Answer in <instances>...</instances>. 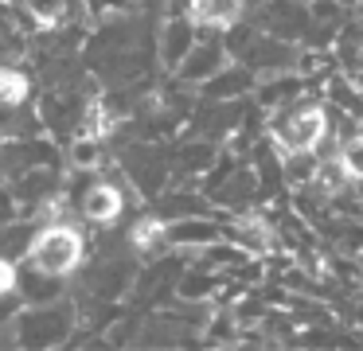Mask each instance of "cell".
I'll return each mask as SVG.
<instances>
[{
    "instance_id": "obj_1",
    "label": "cell",
    "mask_w": 363,
    "mask_h": 351,
    "mask_svg": "<svg viewBox=\"0 0 363 351\" xmlns=\"http://www.w3.org/2000/svg\"><path fill=\"white\" fill-rule=\"evenodd\" d=\"M274 152H320L332 140V106L316 98H297L266 113Z\"/></svg>"
},
{
    "instance_id": "obj_2",
    "label": "cell",
    "mask_w": 363,
    "mask_h": 351,
    "mask_svg": "<svg viewBox=\"0 0 363 351\" xmlns=\"http://www.w3.org/2000/svg\"><path fill=\"white\" fill-rule=\"evenodd\" d=\"M82 257H86V238L71 223H51L32 238L24 262L43 269V273H51V277H67V273L79 269Z\"/></svg>"
},
{
    "instance_id": "obj_3",
    "label": "cell",
    "mask_w": 363,
    "mask_h": 351,
    "mask_svg": "<svg viewBox=\"0 0 363 351\" xmlns=\"http://www.w3.org/2000/svg\"><path fill=\"white\" fill-rule=\"evenodd\" d=\"M28 168H59V148L51 140H32V137L0 140V176L12 179Z\"/></svg>"
},
{
    "instance_id": "obj_4",
    "label": "cell",
    "mask_w": 363,
    "mask_h": 351,
    "mask_svg": "<svg viewBox=\"0 0 363 351\" xmlns=\"http://www.w3.org/2000/svg\"><path fill=\"white\" fill-rule=\"evenodd\" d=\"M223 238L235 242L238 250H246L250 257H266V254H274V250H277L274 223H266V218L254 215V211H235V218L223 226Z\"/></svg>"
},
{
    "instance_id": "obj_5",
    "label": "cell",
    "mask_w": 363,
    "mask_h": 351,
    "mask_svg": "<svg viewBox=\"0 0 363 351\" xmlns=\"http://www.w3.org/2000/svg\"><path fill=\"white\" fill-rule=\"evenodd\" d=\"M196 39H199L196 20H191L188 12H172V16L164 20V28H160V39H157L160 62H164L168 70H176L184 59H188L191 47H196Z\"/></svg>"
},
{
    "instance_id": "obj_6",
    "label": "cell",
    "mask_w": 363,
    "mask_h": 351,
    "mask_svg": "<svg viewBox=\"0 0 363 351\" xmlns=\"http://www.w3.org/2000/svg\"><path fill=\"white\" fill-rule=\"evenodd\" d=\"M230 62V51H227V39H196V47L188 51V59L176 67L180 82H207L211 74H219L223 67Z\"/></svg>"
},
{
    "instance_id": "obj_7",
    "label": "cell",
    "mask_w": 363,
    "mask_h": 351,
    "mask_svg": "<svg viewBox=\"0 0 363 351\" xmlns=\"http://www.w3.org/2000/svg\"><path fill=\"white\" fill-rule=\"evenodd\" d=\"M125 164H129V179H133L145 195H152V199H157V187L164 184L168 164H172V160H168L164 152H157L152 145H133L125 152Z\"/></svg>"
},
{
    "instance_id": "obj_8",
    "label": "cell",
    "mask_w": 363,
    "mask_h": 351,
    "mask_svg": "<svg viewBox=\"0 0 363 351\" xmlns=\"http://www.w3.org/2000/svg\"><path fill=\"white\" fill-rule=\"evenodd\" d=\"M121 211H125V191H121L118 184H110V179H98V184H90L86 191H82V215H86L90 223L110 226L121 218Z\"/></svg>"
},
{
    "instance_id": "obj_9",
    "label": "cell",
    "mask_w": 363,
    "mask_h": 351,
    "mask_svg": "<svg viewBox=\"0 0 363 351\" xmlns=\"http://www.w3.org/2000/svg\"><path fill=\"white\" fill-rule=\"evenodd\" d=\"M67 328H71V312L67 308H40L24 316V343L28 347H48V343H63Z\"/></svg>"
},
{
    "instance_id": "obj_10",
    "label": "cell",
    "mask_w": 363,
    "mask_h": 351,
    "mask_svg": "<svg viewBox=\"0 0 363 351\" xmlns=\"http://www.w3.org/2000/svg\"><path fill=\"white\" fill-rule=\"evenodd\" d=\"M223 238V223H211L203 215H188V218H176L168 223V242L172 246H211V242Z\"/></svg>"
},
{
    "instance_id": "obj_11",
    "label": "cell",
    "mask_w": 363,
    "mask_h": 351,
    "mask_svg": "<svg viewBox=\"0 0 363 351\" xmlns=\"http://www.w3.org/2000/svg\"><path fill=\"white\" fill-rule=\"evenodd\" d=\"M254 86L258 82H254L250 67H242V62H227L219 74H211L203 82V94L207 98H219V101H230V98H238V94H250Z\"/></svg>"
},
{
    "instance_id": "obj_12",
    "label": "cell",
    "mask_w": 363,
    "mask_h": 351,
    "mask_svg": "<svg viewBox=\"0 0 363 351\" xmlns=\"http://www.w3.org/2000/svg\"><path fill=\"white\" fill-rule=\"evenodd\" d=\"M281 156V179L289 187H313L316 168H320V152H277Z\"/></svg>"
},
{
    "instance_id": "obj_13",
    "label": "cell",
    "mask_w": 363,
    "mask_h": 351,
    "mask_svg": "<svg viewBox=\"0 0 363 351\" xmlns=\"http://www.w3.org/2000/svg\"><path fill=\"white\" fill-rule=\"evenodd\" d=\"M129 242H133V250H141V254H152L157 246L168 242V218H160L157 211L145 215V218H137L133 230H129Z\"/></svg>"
},
{
    "instance_id": "obj_14",
    "label": "cell",
    "mask_w": 363,
    "mask_h": 351,
    "mask_svg": "<svg viewBox=\"0 0 363 351\" xmlns=\"http://www.w3.org/2000/svg\"><path fill=\"white\" fill-rule=\"evenodd\" d=\"M32 94V82H28L24 70L16 67H0V109H20Z\"/></svg>"
},
{
    "instance_id": "obj_15",
    "label": "cell",
    "mask_w": 363,
    "mask_h": 351,
    "mask_svg": "<svg viewBox=\"0 0 363 351\" xmlns=\"http://www.w3.org/2000/svg\"><path fill=\"white\" fill-rule=\"evenodd\" d=\"M340 160V168L347 172V179H352L355 187L363 184V129H355L352 137H344L336 145V152H332Z\"/></svg>"
},
{
    "instance_id": "obj_16",
    "label": "cell",
    "mask_w": 363,
    "mask_h": 351,
    "mask_svg": "<svg viewBox=\"0 0 363 351\" xmlns=\"http://www.w3.org/2000/svg\"><path fill=\"white\" fill-rule=\"evenodd\" d=\"M28 12H32L35 23L55 28V23H63V16H67V0H28Z\"/></svg>"
},
{
    "instance_id": "obj_17",
    "label": "cell",
    "mask_w": 363,
    "mask_h": 351,
    "mask_svg": "<svg viewBox=\"0 0 363 351\" xmlns=\"http://www.w3.org/2000/svg\"><path fill=\"white\" fill-rule=\"evenodd\" d=\"M98 145H102V140H94V137H74V145H71V160H74V168H94V160H98Z\"/></svg>"
},
{
    "instance_id": "obj_18",
    "label": "cell",
    "mask_w": 363,
    "mask_h": 351,
    "mask_svg": "<svg viewBox=\"0 0 363 351\" xmlns=\"http://www.w3.org/2000/svg\"><path fill=\"white\" fill-rule=\"evenodd\" d=\"M16 211H20V203H16V195H12V187L0 184V226L16 223Z\"/></svg>"
}]
</instances>
